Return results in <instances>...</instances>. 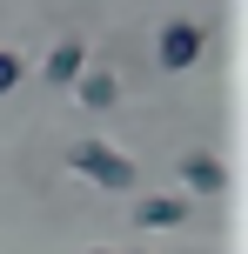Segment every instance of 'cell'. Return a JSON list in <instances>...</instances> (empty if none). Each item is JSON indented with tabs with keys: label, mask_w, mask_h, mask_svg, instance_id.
I'll list each match as a JSON object with an SVG mask.
<instances>
[{
	"label": "cell",
	"mask_w": 248,
	"mask_h": 254,
	"mask_svg": "<svg viewBox=\"0 0 248 254\" xmlns=\"http://www.w3.org/2000/svg\"><path fill=\"white\" fill-rule=\"evenodd\" d=\"M67 161H74V174H81V181H94V188H107V194H128L134 181H141L128 154L107 147V140H94V134H87V140H74V154H67Z\"/></svg>",
	"instance_id": "obj_1"
},
{
	"label": "cell",
	"mask_w": 248,
	"mask_h": 254,
	"mask_svg": "<svg viewBox=\"0 0 248 254\" xmlns=\"http://www.w3.org/2000/svg\"><path fill=\"white\" fill-rule=\"evenodd\" d=\"M201 47H208V27L201 20H168L161 40H155V61H161V74H188L201 61Z\"/></svg>",
	"instance_id": "obj_2"
},
{
	"label": "cell",
	"mask_w": 248,
	"mask_h": 254,
	"mask_svg": "<svg viewBox=\"0 0 248 254\" xmlns=\"http://www.w3.org/2000/svg\"><path fill=\"white\" fill-rule=\"evenodd\" d=\"M174 174L188 181V194H222V188H228V167H222V154H208V147H188L181 161H174Z\"/></svg>",
	"instance_id": "obj_3"
},
{
	"label": "cell",
	"mask_w": 248,
	"mask_h": 254,
	"mask_svg": "<svg viewBox=\"0 0 248 254\" xmlns=\"http://www.w3.org/2000/svg\"><path fill=\"white\" fill-rule=\"evenodd\" d=\"M181 221H188V201H181V194H141V201H134V228H141V234L181 228Z\"/></svg>",
	"instance_id": "obj_4"
},
{
	"label": "cell",
	"mask_w": 248,
	"mask_h": 254,
	"mask_svg": "<svg viewBox=\"0 0 248 254\" xmlns=\"http://www.w3.org/2000/svg\"><path fill=\"white\" fill-rule=\"evenodd\" d=\"M74 101L87 107V114H107V107L121 101V80L114 74H74Z\"/></svg>",
	"instance_id": "obj_5"
},
{
	"label": "cell",
	"mask_w": 248,
	"mask_h": 254,
	"mask_svg": "<svg viewBox=\"0 0 248 254\" xmlns=\"http://www.w3.org/2000/svg\"><path fill=\"white\" fill-rule=\"evenodd\" d=\"M40 74H47L54 87H74V74H87V47H81V40H61V47L47 54V67H40Z\"/></svg>",
	"instance_id": "obj_6"
},
{
	"label": "cell",
	"mask_w": 248,
	"mask_h": 254,
	"mask_svg": "<svg viewBox=\"0 0 248 254\" xmlns=\"http://www.w3.org/2000/svg\"><path fill=\"white\" fill-rule=\"evenodd\" d=\"M20 74H27V67H20V54H7V47H0V94H13V87H20Z\"/></svg>",
	"instance_id": "obj_7"
},
{
	"label": "cell",
	"mask_w": 248,
	"mask_h": 254,
	"mask_svg": "<svg viewBox=\"0 0 248 254\" xmlns=\"http://www.w3.org/2000/svg\"><path fill=\"white\" fill-rule=\"evenodd\" d=\"M94 254H107V248H94Z\"/></svg>",
	"instance_id": "obj_8"
}]
</instances>
